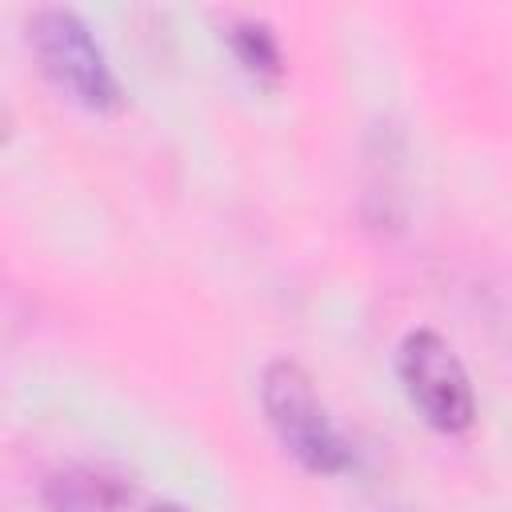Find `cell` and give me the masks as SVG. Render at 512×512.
<instances>
[{"mask_svg": "<svg viewBox=\"0 0 512 512\" xmlns=\"http://www.w3.org/2000/svg\"><path fill=\"white\" fill-rule=\"evenodd\" d=\"M224 40H228L236 64H240L248 76L264 80V84H276V80L284 76L280 40H276V32H272L264 20H256V16H236V20L224 24Z\"/></svg>", "mask_w": 512, "mask_h": 512, "instance_id": "5", "label": "cell"}, {"mask_svg": "<svg viewBox=\"0 0 512 512\" xmlns=\"http://www.w3.org/2000/svg\"><path fill=\"white\" fill-rule=\"evenodd\" d=\"M152 512H184V508H180V504H156Z\"/></svg>", "mask_w": 512, "mask_h": 512, "instance_id": "6", "label": "cell"}, {"mask_svg": "<svg viewBox=\"0 0 512 512\" xmlns=\"http://www.w3.org/2000/svg\"><path fill=\"white\" fill-rule=\"evenodd\" d=\"M28 40L44 76L76 104L92 112H116L124 104V88L100 40L72 8H36L28 20Z\"/></svg>", "mask_w": 512, "mask_h": 512, "instance_id": "2", "label": "cell"}, {"mask_svg": "<svg viewBox=\"0 0 512 512\" xmlns=\"http://www.w3.org/2000/svg\"><path fill=\"white\" fill-rule=\"evenodd\" d=\"M260 408L280 448L312 476H340L356 464L352 440L332 420L312 376L296 360H268L260 372Z\"/></svg>", "mask_w": 512, "mask_h": 512, "instance_id": "1", "label": "cell"}, {"mask_svg": "<svg viewBox=\"0 0 512 512\" xmlns=\"http://www.w3.org/2000/svg\"><path fill=\"white\" fill-rule=\"evenodd\" d=\"M396 376L408 404L436 432H468L476 424V392L464 360L436 328H412L396 348Z\"/></svg>", "mask_w": 512, "mask_h": 512, "instance_id": "3", "label": "cell"}, {"mask_svg": "<svg viewBox=\"0 0 512 512\" xmlns=\"http://www.w3.org/2000/svg\"><path fill=\"white\" fill-rule=\"evenodd\" d=\"M132 488L104 468H68L48 484L52 512H120Z\"/></svg>", "mask_w": 512, "mask_h": 512, "instance_id": "4", "label": "cell"}]
</instances>
